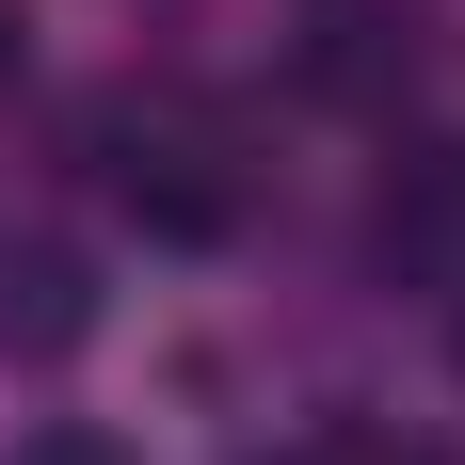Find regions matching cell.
<instances>
[{
	"label": "cell",
	"mask_w": 465,
	"mask_h": 465,
	"mask_svg": "<svg viewBox=\"0 0 465 465\" xmlns=\"http://www.w3.org/2000/svg\"><path fill=\"white\" fill-rule=\"evenodd\" d=\"M81 322H96L81 257H64V241H16V257H0V353H64Z\"/></svg>",
	"instance_id": "6da1fadb"
}]
</instances>
